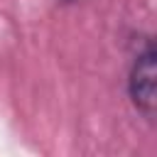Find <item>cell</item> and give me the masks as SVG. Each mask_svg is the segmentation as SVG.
<instances>
[{
  "instance_id": "2",
  "label": "cell",
  "mask_w": 157,
  "mask_h": 157,
  "mask_svg": "<svg viewBox=\"0 0 157 157\" xmlns=\"http://www.w3.org/2000/svg\"><path fill=\"white\" fill-rule=\"evenodd\" d=\"M61 2H74V0H61Z\"/></svg>"
},
{
  "instance_id": "1",
  "label": "cell",
  "mask_w": 157,
  "mask_h": 157,
  "mask_svg": "<svg viewBox=\"0 0 157 157\" xmlns=\"http://www.w3.org/2000/svg\"><path fill=\"white\" fill-rule=\"evenodd\" d=\"M128 96L135 110L147 120L155 123L157 115V49L150 34L140 37V47L132 56L130 74H128Z\"/></svg>"
}]
</instances>
